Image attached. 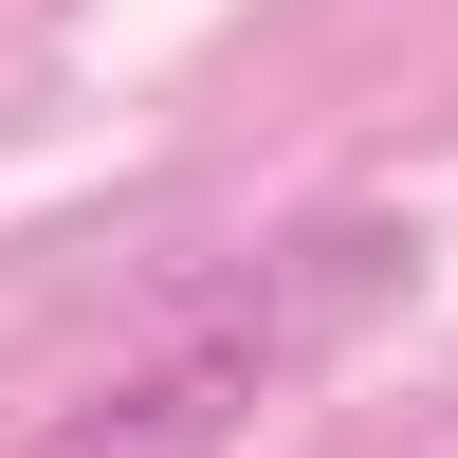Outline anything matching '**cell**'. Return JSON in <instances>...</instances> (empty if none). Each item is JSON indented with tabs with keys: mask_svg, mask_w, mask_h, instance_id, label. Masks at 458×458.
<instances>
[{
	"mask_svg": "<svg viewBox=\"0 0 458 458\" xmlns=\"http://www.w3.org/2000/svg\"><path fill=\"white\" fill-rule=\"evenodd\" d=\"M367 276H386V239H330V276H257V293H220L183 349H147L129 386H92V403H73L37 458H220L257 403L293 386V367L330 349V312H349Z\"/></svg>",
	"mask_w": 458,
	"mask_h": 458,
	"instance_id": "6da1fadb",
	"label": "cell"
}]
</instances>
